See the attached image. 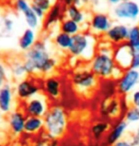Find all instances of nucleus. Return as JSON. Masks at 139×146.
Returning a JSON list of instances; mask_svg holds the SVG:
<instances>
[{"label": "nucleus", "mask_w": 139, "mask_h": 146, "mask_svg": "<svg viewBox=\"0 0 139 146\" xmlns=\"http://www.w3.org/2000/svg\"><path fill=\"white\" fill-rule=\"evenodd\" d=\"M137 52H138V53H139V50H138V51H137Z\"/></svg>", "instance_id": "nucleus-47"}, {"label": "nucleus", "mask_w": 139, "mask_h": 146, "mask_svg": "<svg viewBox=\"0 0 139 146\" xmlns=\"http://www.w3.org/2000/svg\"><path fill=\"white\" fill-rule=\"evenodd\" d=\"M83 2H89V0H82V3Z\"/></svg>", "instance_id": "nucleus-45"}, {"label": "nucleus", "mask_w": 139, "mask_h": 146, "mask_svg": "<svg viewBox=\"0 0 139 146\" xmlns=\"http://www.w3.org/2000/svg\"><path fill=\"white\" fill-rule=\"evenodd\" d=\"M129 27L124 24L112 25L111 28L104 34V39L111 43L112 46H118L120 44L127 43L129 35Z\"/></svg>", "instance_id": "nucleus-17"}, {"label": "nucleus", "mask_w": 139, "mask_h": 146, "mask_svg": "<svg viewBox=\"0 0 139 146\" xmlns=\"http://www.w3.org/2000/svg\"><path fill=\"white\" fill-rule=\"evenodd\" d=\"M51 106V103L48 98L42 92L29 99L24 103H20L19 107L24 111L26 116L44 118Z\"/></svg>", "instance_id": "nucleus-9"}, {"label": "nucleus", "mask_w": 139, "mask_h": 146, "mask_svg": "<svg viewBox=\"0 0 139 146\" xmlns=\"http://www.w3.org/2000/svg\"><path fill=\"white\" fill-rule=\"evenodd\" d=\"M3 115H4V114H3V113H1V112H0V121H2V119H3Z\"/></svg>", "instance_id": "nucleus-44"}, {"label": "nucleus", "mask_w": 139, "mask_h": 146, "mask_svg": "<svg viewBox=\"0 0 139 146\" xmlns=\"http://www.w3.org/2000/svg\"><path fill=\"white\" fill-rule=\"evenodd\" d=\"M130 106L127 96L116 95L112 98L101 99L98 104V114L101 119L113 122L124 119Z\"/></svg>", "instance_id": "nucleus-6"}, {"label": "nucleus", "mask_w": 139, "mask_h": 146, "mask_svg": "<svg viewBox=\"0 0 139 146\" xmlns=\"http://www.w3.org/2000/svg\"><path fill=\"white\" fill-rule=\"evenodd\" d=\"M122 1H128V0H121V2H122Z\"/></svg>", "instance_id": "nucleus-46"}, {"label": "nucleus", "mask_w": 139, "mask_h": 146, "mask_svg": "<svg viewBox=\"0 0 139 146\" xmlns=\"http://www.w3.org/2000/svg\"><path fill=\"white\" fill-rule=\"evenodd\" d=\"M60 31L69 34L71 36H73L81 33V31H84V30L82 28V25L66 17V18L62 19V21L60 22Z\"/></svg>", "instance_id": "nucleus-25"}, {"label": "nucleus", "mask_w": 139, "mask_h": 146, "mask_svg": "<svg viewBox=\"0 0 139 146\" xmlns=\"http://www.w3.org/2000/svg\"><path fill=\"white\" fill-rule=\"evenodd\" d=\"M127 98H128L130 106L139 108V88L134 90L131 94L127 96Z\"/></svg>", "instance_id": "nucleus-33"}, {"label": "nucleus", "mask_w": 139, "mask_h": 146, "mask_svg": "<svg viewBox=\"0 0 139 146\" xmlns=\"http://www.w3.org/2000/svg\"><path fill=\"white\" fill-rule=\"evenodd\" d=\"M81 146H106L104 142H99V143H95V142H87V143H83Z\"/></svg>", "instance_id": "nucleus-41"}, {"label": "nucleus", "mask_w": 139, "mask_h": 146, "mask_svg": "<svg viewBox=\"0 0 139 146\" xmlns=\"http://www.w3.org/2000/svg\"><path fill=\"white\" fill-rule=\"evenodd\" d=\"M111 146H134L131 141L128 139H121L120 141H118L117 142H115L113 145Z\"/></svg>", "instance_id": "nucleus-39"}, {"label": "nucleus", "mask_w": 139, "mask_h": 146, "mask_svg": "<svg viewBox=\"0 0 139 146\" xmlns=\"http://www.w3.org/2000/svg\"><path fill=\"white\" fill-rule=\"evenodd\" d=\"M32 4L41 8L44 11H48L52 6V0H32Z\"/></svg>", "instance_id": "nucleus-34"}, {"label": "nucleus", "mask_w": 139, "mask_h": 146, "mask_svg": "<svg viewBox=\"0 0 139 146\" xmlns=\"http://www.w3.org/2000/svg\"><path fill=\"white\" fill-rule=\"evenodd\" d=\"M23 64L27 75L47 77L54 74L58 60L52 55L46 41L38 40L31 49L25 52Z\"/></svg>", "instance_id": "nucleus-1"}, {"label": "nucleus", "mask_w": 139, "mask_h": 146, "mask_svg": "<svg viewBox=\"0 0 139 146\" xmlns=\"http://www.w3.org/2000/svg\"><path fill=\"white\" fill-rule=\"evenodd\" d=\"M124 119L128 122V124L139 123V108L134 106H130L124 116Z\"/></svg>", "instance_id": "nucleus-30"}, {"label": "nucleus", "mask_w": 139, "mask_h": 146, "mask_svg": "<svg viewBox=\"0 0 139 146\" xmlns=\"http://www.w3.org/2000/svg\"><path fill=\"white\" fill-rule=\"evenodd\" d=\"M71 87L79 98H93L98 91L100 80L88 66H77L70 77Z\"/></svg>", "instance_id": "nucleus-3"}, {"label": "nucleus", "mask_w": 139, "mask_h": 146, "mask_svg": "<svg viewBox=\"0 0 139 146\" xmlns=\"http://www.w3.org/2000/svg\"><path fill=\"white\" fill-rule=\"evenodd\" d=\"M23 15L25 17V21L27 23L29 29L32 30H35L39 27L40 25V19L38 18V16L34 13V11L32 10V8L29 11H26L25 13H23Z\"/></svg>", "instance_id": "nucleus-29"}, {"label": "nucleus", "mask_w": 139, "mask_h": 146, "mask_svg": "<svg viewBox=\"0 0 139 146\" xmlns=\"http://www.w3.org/2000/svg\"><path fill=\"white\" fill-rule=\"evenodd\" d=\"M109 3H111V5H117L121 2V0H108Z\"/></svg>", "instance_id": "nucleus-42"}, {"label": "nucleus", "mask_w": 139, "mask_h": 146, "mask_svg": "<svg viewBox=\"0 0 139 146\" xmlns=\"http://www.w3.org/2000/svg\"><path fill=\"white\" fill-rule=\"evenodd\" d=\"M14 9L21 13H25L31 9V4L28 0H15L14 1Z\"/></svg>", "instance_id": "nucleus-32"}, {"label": "nucleus", "mask_w": 139, "mask_h": 146, "mask_svg": "<svg viewBox=\"0 0 139 146\" xmlns=\"http://www.w3.org/2000/svg\"><path fill=\"white\" fill-rule=\"evenodd\" d=\"M54 42V45L61 50H69L73 43V36L62 33V31H59L58 33L55 34Z\"/></svg>", "instance_id": "nucleus-26"}, {"label": "nucleus", "mask_w": 139, "mask_h": 146, "mask_svg": "<svg viewBox=\"0 0 139 146\" xmlns=\"http://www.w3.org/2000/svg\"><path fill=\"white\" fill-rule=\"evenodd\" d=\"M62 3L66 6H70V5H73V4H75L76 6H80L81 5V3H82V0H61Z\"/></svg>", "instance_id": "nucleus-40"}, {"label": "nucleus", "mask_w": 139, "mask_h": 146, "mask_svg": "<svg viewBox=\"0 0 139 146\" xmlns=\"http://www.w3.org/2000/svg\"><path fill=\"white\" fill-rule=\"evenodd\" d=\"M111 121L101 118L93 121L89 128V136H90L91 141L95 142V143L103 142L111 126Z\"/></svg>", "instance_id": "nucleus-15"}, {"label": "nucleus", "mask_w": 139, "mask_h": 146, "mask_svg": "<svg viewBox=\"0 0 139 146\" xmlns=\"http://www.w3.org/2000/svg\"><path fill=\"white\" fill-rule=\"evenodd\" d=\"M98 91L101 95L102 99L112 98L117 94L116 88V81L110 79V80H102L100 81Z\"/></svg>", "instance_id": "nucleus-23"}, {"label": "nucleus", "mask_w": 139, "mask_h": 146, "mask_svg": "<svg viewBox=\"0 0 139 146\" xmlns=\"http://www.w3.org/2000/svg\"><path fill=\"white\" fill-rule=\"evenodd\" d=\"M63 6L60 2H56L50 8V10L47 11L45 17H44V28L45 30L52 28L59 21H62V17L64 14Z\"/></svg>", "instance_id": "nucleus-19"}, {"label": "nucleus", "mask_w": 139, "mask_h": 146, "mask_svg": "<svg viewBox=\"0 0 139 146\" xmlns=\"http://www.w3.org/2000/svg\"><path fill=\"white\" fill-rule=\"evenodd\" d=\"M3 28H4V31L5 33H11L13 29V19H11L10 17H6L3 21Z\"/></svg>", "instance_id": "nucleus-36"}, {"label": "nucleus", "mask_w": 139, "mask_h": 146, "mask_svg": "<svg viewBox=\"0 0 139 146\" xmlns=\"http://www.w3.org/2000/svg\"><path fill=\"white\" fill-rule=\"evenodd\" d=\"M60 141L45 130L32 139V146H59Z\"/></svg>", "instance_id": "nucleus-21"}, {"label": "nucleus", "mask_w": 139, "mask_h": 146, "mask_svg": "<svg viewBox=\"0 0 139 146\" xmlns=\"http://www.w3.org/2000/svg\"><path fill=\"white\" fill-rule=\"evenodd\" d=\"M43 79L38 76L28 75L25 78L17 81L14 88L16 100L19 103H24L29 99L42 92Z\"/></svg>", "instance_id": "nucleus-7"}, {"label": "nucleus", "mask_w": 139, "mask_h": 146, "mask_svg": "<svg viewBox=\"0 0 139 146\" xmlns=\"http://www.w3.org/2000/svg\"><path fill=\"white\" fill-rule=\"evenodd\" d=\"M134 50L128 45V43H123L118 46H115L113 48V59L118 68L122 70L131 68V64Z\"/></svg>", "instance_id": "nucleus-13"}, {"label": "nucleus", "mask_w": 139, "mask_h": 146, "mask_svg": "<svg viewBox=\"0 0 139 146\" xmlns=\"http://www.w3.org/2000/svg\"><path fill=\"white\" fill-rule=\"evenodd\" d=\"M36 33L34 31V30L27 29V30L24 31L22 35L20 36L18 46L21 50L26 52L34 46V44L36 43Z\"/></svg>", "instance_id": "nucleus-24"}, {"label": "nucleus", "mask_w": 139, "mask_h": 146, "mask_svg": "<svg viewBox=\"0 0 139 146\" xmlns=\"http://www.w3.org/2000/svg\"><path fill=\"white\" fill-rule=\"evenodd\" d=\"M42 131H44V119L27 116L25 121L24 134L30 136L31 138H34Z\"/></svg>", "instance_id": "nucleus-20"}, {"label": "nucleus", "mask_w": 139, "mask_h": 146, "mask_svg": "<svg viewBox=\"0 0 139 146\" xmlns=\"http://www.w3.org/2000/svg\"><path fill=\"white\" fill-rule=\"evenodd\" d=\"M26 114L21 107L14 108L7 115V122L11 135L14 137H20L24 134V127L26 121Z\"/></svg>", "instance_id": "nucleus-14"}, {"label": "nucleus", "mask_w": 139, "mask_h": 146, "mask_svg": "<svg viewBox=\"0 0 139 146\" xmlns=\"http://www.w3.org/2000/svg\"><path fill=\"white\" fill-rule=\"evenodd\" d=\"M15 94L11 84L8 83L0 88V112L8 115L15 106Z\"/></svg>", "instance_id": "nucleus-16"}, {"label": "nucleus", "mask_w": 139, "mask_h": 146, "mask_svg": "<svg viewBox=\"0 0 139 146\" xmlns=\"http://www.w3.org/2000/svg\"><path fill=\"white\" fill-rule=\"evenodd\" d=\"M9 68L4 61L0 60V88L8 84Z\"/></svg>", "instance_id": "nucleus-31"}, {"label": "nucleus", "mask_w": 139, "mask_h": 146, "mask_svg": "<svg viewBox=\"0 0 139 146\" xmlns=\"http://www.w3.org/2000/svg\"><path fill=\"white\" fill-rule=\"evenodd\" d=\"M113 16L119 20L135 21L139 18V4L134 0L122 1L113 8Z\"/></svg>", "instance_id": "nucleus-11"}, {"label": "nucleus", "mask_w": 139, "mask_h": 146, "mask_svg": "<svg viewBox=\"0 0 139 146\" xmlns=\"http://www.w3.org/2000/svg\"><path fill=\"white\" fill-rule=\"evenodd\" d=\"M131 68L137 69V70H139V53H138V52H134V56H132Z\"/></svg>", "instance_id": "nucleus-38"}, {"label": "nucleus", "mask_w": 139, "mask_h": 146, "mask_svg": "<svg viewBox=\"0 0 139 146\" xmlns=\"http://www.w3.org/2000/svg\"><path fill=\"white\" fill-rule=\"evenodd\" d=\"M96 36L90 31H81L73 36V43L69 48V54L76 60L83 62H91L96 53Z\"/></svg>", "instance_id": "nucleus-5"}, {"label": "nucleus", "mask_w": 139, "mask_h": 146, "mask_svg": "<svg viewBox=\"0 0 139 146\" xmlns=\"http://www.w3.org/2000/svg\"><path fill=\"white\" fill-rule=\"evenodd\" d=\"M65 15H66L67 18L73 20V21L78 23L80 25H83L86 22V19H87V14H86L85 11L80 7L75 4L67 6L66 9H65Z\"/></svg>", "instance_id": "nucleus-22"}, {"label": "nucleus", "mask_w": 139, "mask_h": 146, "mask_svg": "<svg viewBox=\"0 0 139 146\" xmlns=\"http://www.w3.org/2000/svg\"><path fill=\"white\" fill-rule=\"evenodd\" d=\"M139 84V70L129 68L124 70L122 76L116 81L117 94L119 96H128L136 89Z\"/></svg>", "instance_id": "nucleus-10"}, {"label": "nucleus", "mask_w": 139, "mask_h": 146, "mask_svg": "<svg viewBox=\"0 0 139 146\" xmlns=\"http://www.w3.org/2000/svg\"><path fill=\"white\" fill-rule=\"evenodd\" d=\"M128 122L125 119H118L111 123V126L109 130V132L106 135L104 141V144L106 146H111L113 145L115 142L120 141L121 139H123V137L125 136V134L128 129Z\"/></svg>", "instance_id": "nucleus-18"}, {"label": "nucleus", "mask_w": 139, "mask_h": 146, "mask_svg": "<svg viewBox=\"0 0 139 146\" xmlns=\"http://www.w3.org/2000/svg\"><path fill=\"white\" fill-rule=\"evenodd\" d=\"M10 71L11 76L14 79H16L17 81L21 80V79L25 78L26 76H28L27 72L25 70L23 60H14L13 63H11Z\"/></svg>", "instance_id": "nucleus-27"}, {"label": "nucleus", "mask_w": 139, "mask_h": 146, "mask_svg": "<svg viewBox=\"0 0 139 146\" xmlns=\"http://www.w3.org/2000/svg\"><path fill=\"white\" fill-rule=\"evenodd\" d=\"M42 93L48 98L50 103H58L62 101L65 93L64 81L61 77L54 74L44 77Z\"/></svg>", "instance_id": "nucleus-8"}, {"label": "nucleus", "mask_w": 139, "mask_h": 146, "mask_svg": "<svg viewBox=\"0 0 139 146\" xmlns=\"http://www.w3.org/2000/svg\"><path fill=\"white\" fill-rule=\"evenodd\" d=\"M112 20L108 14L103 13H96L91 15L89 22V30L94 36L104 35L111 28Z\"/></svg>", "instance_id": "nucleus-12"}, {"label": "nucleus", "mask_w": 139, "mask_h": 146, "mask_svg": "<svg viewBox=\"0 0 139 146\" xmlns=\"http://www.w3.org/2000/svg\"><path fill=\"white\" fill-rule=\"evenodd\" d=\"M135 134L138 136V138H139V123H138V126H137V130H136V132H135Z\"/></svg>", "instance_id": "nucleus-43"}, {"label": "nucleus", "mask_w": 139, "mask_h": 146, "mask_svg": "<svg viewBox=\"0 0 139 146\" xmlns=\"http://www.w3.org/2000/svg\"><path fill=\"white\" fill-rule=\"evenodd\" d=\"M81 145L82 143H79L77 139H66V137L62 139V141H60V144H59V146H81Z\"/></svg>", "instance_id": "nucleus-35"}, {"label": "nucleus", "mask_w": 139, "mask_h": 146, "mask_svg": "<svg viewBox=\"0 0 139 146\" xmlns=\"http://www.w3.org/2000/svg\"><path fill=\"white\" fill-rule=\"evenodd\" d=\"M127 43L135 52L139 50V25H134L129 29Z\"/></svg>", "instance_id": "nucleus-28"}, {"label": "nucleus", "mask_w": 139, "mask_h": 146, "mask_svg": "<svg viewBox=\"0 0 139 146\" xmlns=\"http://www.w3.org/2000/svg\"><path fill=\"white\" fill-rule=\"evenodd\" d=\"M113 48L114 46L105 39L100 41L97 43L95 55L89 63V68L100 81L110 79L117 81L124 72L115 64Z\"/></svg>", "instance_id": "nucleus-2"}, {"label": "nucleus", "mask_w": 139, "mask_h": 146, "mask_svg": "<svg viewBox=\"0 0 139 146\" xmlns=\"http://www.w3.org/2000/svg\"><path fill=\"white\" fill-rule=\"evenodd\" d=\"M44 130L54 138L62 139L68 135L70 117L68 110L60 104H51L44 117Z\"/></svg>", "instance_id": "nucleus-4"}, {"label": "nucleus", "mask_w": 139, "mask_h": 146, "mask_svg": "<svg viewBox=\"0 0 139 146\" xmlns=\"http://www.w3.org/2000/svg\"><path fill=\"white\" fill-rule=\"evenodd\" d=\"M31 8H32V10L34 11V13L38 16V18H39L40 20L44 19V17H45V15H46V11H44L41 8L37 7V6H35L34 4L31 5Z\"/></svg>", "instance_id": "nucleus-37"}]
</instances>
